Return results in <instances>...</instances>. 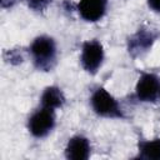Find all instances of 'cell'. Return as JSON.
Returning a JSON list of instances; mask_svg holds the SVG:
<instances>
[{
	"instance_id": "cell-9",
	"label": "cell",
	"mask_w": 160,
	"mask_h": 160,
	"mask_svg": "<svg viewBox=\"0 0 160 160\" xmlns=\"http://www.w3.org/2000/svg\"><path fill=\"white\" fill-rule=\"evenodd\" d=\"M140 158L160 160V139L141 141L139 145Z\"/></svg>"
},
{
	"instance_id": "cell-3",
	"label": "cell",
	"mask_w": 160,
	"mask_h": 160,
	"mask_svg": "<svg viewBox=\"0 0 160 160\" xmlns=\"http://www.w3.org/2000/svg\"><path fill=\"white\" fill-rule=\"evenodd\" d=\"M104 60V48L98 40H89L84 42L80 55V62L85 71L95 74Z\"/></svg>"
},
{
	"instance_id": "cell-2",
	"label": "cell",
	"mask_w": 160,
	"mask_h": 160,
	"mask_svg": "<svg viewBox=\"0 0 160 160\" xmlns=\"http://www.w3.org/2000/svg\"><path fill=\"white\" fill-rule=\"evenodd\" d=\"M91 108L92 110L104 118L121 119L124 118L122 110L115 98L109 94L104 88H98L91 95Z\"/></svg>"
},
{
	"instance_id": "cell-7",
	"label": "cell",
	"mask_w": 160,
	"mask_h": 160,
	"mask_svg": "<svg viewBox=\"0 0 160 160\" xmlns=\"http://www.w3.org/2000/svg\"><path fill=\"white\" fill-rule=\"evenodd\" d=\"M90 142L82 135H75L69 139L65 148V156L70 160H86L90 156Z\"/></svg>"
},
{
	"instance_id": "cell-11",
	"label": "cell",
	"mask_w": 160,
	"mask_h": 160,
	"mask_svg": "<svg viewBox=\"0 0 160 160\" xmlns=\"http://www.w3.org/2000/svg\"><path fill=\"white\" fill-rule=\"evenodd\" d=\"M51 2V0H28L29 6L35 10V11H41L44 10L49 4Z\"/></svg>"
},
{
	"instance_id": "cell-10",
	"label": "cell",
	"mask_w": 160,
	"mask_h": 160,
	"mask_svg": "<svg viewBox=\"0 0 160 160\" xmlns=\"http://www.w3.org/2000/svg\"><path fill=\"white\" fill-rule=\"evenodd\" d=\"M154 38L150 32H145V31H139L131 40H130V45H129V51H140V50H145L148 49L151 42H152Z\"/></svg>"
},
{
	"instance_id": "cell-12",
	"label": "cell",
	"mask_w": 160,
	"mask_h": 160,
	"mask_svg": "<svg viewBox=\"0 0 160 160\" xmlns=\"http://www.w3.org/2000/svg\"><path fill=\"white\" fill-rule=\"evenodd\" d=\"M150 9L154 11H160V0H146Z\"/></svg>"
},
{
	"instance_id": "cell-1",
	"label": "cell",
	"mask_w": 160,
	"mask_h": 160,
	"mask_svg": "<svg viewBox=\"0 0 160 160\" xmlns=\"http://www.w3.org/2000/svg\"><path fill=\"white\" fill-rule=\"evenodd\" d=\"M30 54L35 66L39 70L48 71L56 61V44L50 36H38L30 45Z\"/></svg>"
},
{
	"instance_id": "cell-5",
	"label": "cell",
	"mask_w": 160,
	"mask_h": 160,
	"mask_svg": "<svg viewBox=\"0 0 160 160\" xmlns=\"http://www.w3.org/2000/svg\"><path fill=\"white\" fill-rule=\"evenodd\" d=\"M135 95L138 100L145 102L160 100V79L154 74H142L136 84Z\"/></svg>"
},
{
	"instance_id": "cell-4",
	"label": "cell",
	"mask_w": 160,
	"mask_h": 160,
	"mask_svg": "<svg viewBox=\"0 0 160 160\" xmlns=\"http://www.w3.org/2000/svg\"><path fill=\"white\" fill-rule=\"evenodd\" d=\"M55 126V116L54 110L41 108L40 110L35 111L28 122L29 131L35 138H44L46 136Z\"/></svg>"
},
{
	"instance_id": "cell-6",
	"label": "cell",
	"mask_w": 160,
	"mask_h": 160,
	"mask_svg": "<svg viewBox=\"0 0 160 160\" xmlns=\"http://www.w3.org/2000/svg\"><path fill=\"white\" fill-rule=\"evenodd\" d=\"M108 0H80L78 11L80 16L90 22L99 21L106 12Z\"/></svg>"
},
{
	"instance_id": "cell-8",
	"label": "cell",
	"mask_w": 160,
	"mask_h": 160,
	"mask_svg": "<svg viewBox=\"0 0 160 160\" xmlns=\"http://www.w3.org/2000/svg\"><path fill=\"white\" fill-rule=\"evenodd\" d=\"M41 101V106L45 109H50V110H55L58 108H61L62 104L65 102V96L61 91L60 88L58 86H48L40 98Z\"/></svg>"
}]
</instances>
